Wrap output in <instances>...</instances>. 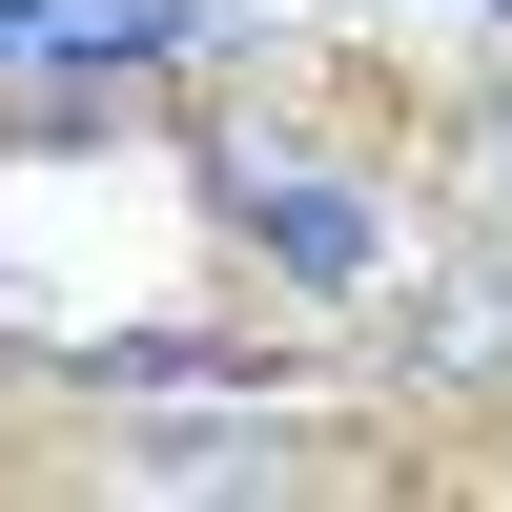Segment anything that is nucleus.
<instances>
[{"label":"nucleus","mask_w":512,"mask_h":512,"mask_svg":"<svg viewBox=\"0 0 512 512\" xmlns=\"http://www.w3.org/2000/svg\"><path fill=\"white\" fill-rule=\"evenodd\" d=\"M226 185H246V226H267L308 287H369V205H349V185H308V164H287L267 123H226Z\"/></svg>","instance_id":"obj_1"},{"label":"nucleus","mask_w":512,"mask_h":512,"mask_svg":"<svg viewBox=\"0 0 512 512\" xmlns=\"http://www.w3.org/2000/svg\"><path fill=\"white\" fill-rule=\"evenodd\" d=\"M410 349H431V369H512V246H472V267H451V308L410 328Z\"/></svg>","instance_id":"obj_2"},{"label":"nucleus","mask_w":512,"mask_h":512,"mask_svg":"<svg viewBox=\"0 0 512 512\" xmlns=\"http://www.w3.org/2000/svg\"><path fill=\"white\" fill-rule=\"evenodd\" d=\"M185 21H226V0H62V41H185Z\"/></svg>","instance_id":"obj_3"}]
</instances>
